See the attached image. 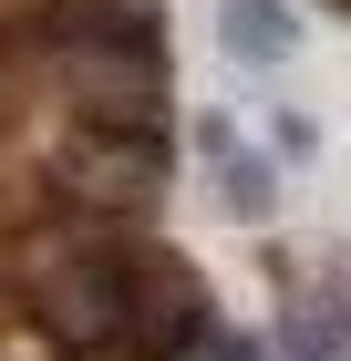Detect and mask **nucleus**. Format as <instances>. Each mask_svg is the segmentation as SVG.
Segmentation results:
<instances>
[{
  "label": "nucleus",
  "mask_w": 351,
  "mask_h": 361,
  "mask_svg": "<svg viewBox=\"0 0 351 361\" xmlns=\"http://www.w3.org/2000/svg\"><path fill=\"white\" fill-rule=\"evenodd\" d=\"M207 186H217V217H238V227H269V217H279V166H269V155H248V145H238V155H217Z\"/></svg>",
  "instance_id": "nucleus-6"
},
{
  "label": "nucleus",
  "mask_w": 351,
  "mask_h": 361,
  "mask_svg": "<svg viewBox=\"0 0 351 361\" xmlns=\"http://www.w3.org/2000/svg\"><path fill=\"white\" fill-rule=\"evenodd\" d=\"M217 52L248 62V73H269V62L299 52V11L290 0H217Z\"/></svg>",
  "instance_id": "nucleus-5"
},
{
  "label": "nucleus",
  "mask_w": 351,
  "mask_h": 361,
  "mask_svg": "<svg viewBox=\"0 0 351 361\" xmlns=\"http://www.w3.org/2000/svg\"><path fill=\"white\" fill-rule=\"evenodd\" d=\"M165 186H176V135H93V124H62V114H52V135H31V207L155 227Z\"/></svg>",
  "instance_id": "nucleus-1"
},
{
  "label": "nucleus",
  "mask_w": 351,
  "mask_h": 361,
  "mask_svg": "<svg viewBox=\"0 0 351 361\" xmlns=\"http://www.w3.org/2000/svg\"><path fill=\"white\" fill-rule=\"evenodd\" d=\"M186 145H196V166H217V155H238V114H227V104L186 114Z\"/></svg>",
  "instance_id": "nucleus-8"
},
{
  "label": "nucleus",
  "mask_w": 351,
  "mask_h": 361,
  "mask_svg": "<svg viewBox=\"0 0 351 361\" xmlns=\"http://www.w3.org/2000/svg\"><path fill=\"white\" fill-rule=\"evenodd\" d=\"M21 73H31V93L62 124H93V135H176V83H165V52H145V42H52V52L21 42Z\"/></svg>",
  "instance_id": "nucleus-2"
},
{
  "label": "nucleus",
  "mask_w": 351,
  "mask_h": 361,
  "mask_svg": "<svg viewBox=\"0 0 351 361\" xmlns=\"http://www.w3.org/2000/svg\"><path fill=\"white\" fill-rule=\"evenodd\" d=\"M269 289H279L269 320L279 361H351V289L321 269V248H269Z\"/></svg>",
  "instance_id": "nucleus-3"
},
{
  "label": "nucleus",
  "mask_w": 351,
  "mask_h": 361,
  "mask_svg": "<svg viewBox=\"0 0 351 361\" xmlns=\"http://www.w3.org/2000/svg\"><path fill=\"white\" fill-rule=\"evenodd\" d=\"M11 42H145V52H165V0H42Z\"/></svg>",
  "instance_id": "nucleus-4"
},
{
  "label": "nucleus",
  "mask_w": 351,
  "mask_h": 361,
  "mask_svg": "<svg viewBox=\"0 0 351 361\" xmlns=\"http://www.w3.org/2000/svg\"><path fill=\"white\" fill-rule=\"evenodd\" d=\"M258 155H269L279 176H299V166H321V114H299V104L258 114Z\"/></svg>",
  "instance_id": "nucleus-7"
},
{
  "label": "nucleus",
  "mask_w": 351,
  "mask_h": 361,
  "mask_svg": "<svg viewBox=\"0 0 351 361\" xmlns=\"http://www.w3.org/2000/svg\"><path fill=\"white\" fill-rule=\"evenodd\" d=\"M321 269H331V279L351 289V238H331V248H321Z\"/></svg>",
  "instance_id": "nucleus-9"
}]
</instances>
